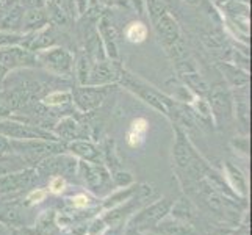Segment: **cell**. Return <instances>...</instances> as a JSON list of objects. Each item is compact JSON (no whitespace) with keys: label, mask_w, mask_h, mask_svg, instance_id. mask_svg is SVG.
I'll return each mask as SVG.
<instances>
[{"label":"cell","mask_w":252,"mask_h":235,"mask_svg":"<svg viewBox=\"0 0 252 235\" xmlns=\"http://www.w3.org/2000/svg\"><path fill=\"white\" fill-rule=\"evenodd\" d=\"M119 83L124 85L128 91H132L135 96H138V98H140L141 101H144L147 105H151L154 110L163 113L166 118L172 116V110H174V107L177 105V103L174 102V99L168 98L166 94H163L161 91H158L155 86L146 83L144 80L138 78L132 72L126 71V69H121Z\"/></svg>","instance_id":"obj_1"},{"label":"cell","mask_w":252,"mask_h":235,"mask_svg":"<svg viewBox=\"0 0 252 235\" xmlns=\"http://www.w3.org/2000/svg\"><path fill=\"white\" fill-rule=\"evenodd\" d=\"M38 65L57 77L71 78L74 75V55L62 46H54L34 52Z\"/></svg>","instance_id":"obj_2"},{"label":"cell","mask_w":252,"mask_h":235,"mask_svg":"<svg viewBox=\"0 0 252 235\" xmlns=\"http://www.w3.org/2000/svg\"><path fill=\"white\" fill-rule=\"evenodd\" d=\"M172 207V201L168 198H161L158 201H155L149 205L141 207L140 210L135 212L126 223V228L133 229L136 232H146L152 231L164 216H168Z\"/></svg>","instance_id":"obj_3"},{"label":"cell","mask_w":252,"mask_h":235,"mask_svg":"<svg viewBox=\"0 0 252 235\" xmlns=\"http://www.w3.org/2000/svg\"><path fill=\"white\" fill-rule=\"evenodd\" d=\"M77 177L82 180V184L95 195H103L113 190L111 174L103 167V163H91L80 160L77 165Z\"/></svg>","instance_id":"obj_4"},{"label":"cell","mask_w":252,"mask_h":235,"mask_svg":"<svg viewBox=\"0 0 252 235\" xmlns=\"http://www.w3.org/2000/svg\"><path fill=\"white\" fill-rule=\"evenodd\" d=\"M0 135L10 140H49L60 141L54 132L34 124L19 123L14 119H0Z\"/></svg>","instance_id":"obj_5"},{"label":"cell","mask_w":252,"mask_h":235,"mask_svg":"<svg viewBox=\"0 0 252 235\" xmlns=\"http://www.w3.org/2000/svg\"><path fill=\"white\" fill-rule=\"evenodd\" d=\"M38 179L39 176L34 168H25L2 174L0 176V198H14L25 190L36 187Z\"/></svg>","instance_id":"obj_6"},{"label":"cell","mask_w":252,"mask_h":235,"mask_svg":"<svg viewBox=\"0 0 252 235\" xmlns=\"http://www.w3.org/2000/svg\"><path fill=\"white\" fill-rule=\"evenodd\" d=\"M38 167L34 168L39 177H52V176H63L66 180L67 177H74L77 174V165L79 160L74 155H63L62 154H54L44 157L39 160Z\"/></svg>","instance_id":"obj_7"},{"label":"cell","mask_w":252,"mask_h":235,"mask_svg":"<svg viewBox=\"0 0 252 235\" xmlns=\"http://www.w3.org/2000/svg\"><path fill=\"white\" fill-rule=\"evenodd\" d=\"M151 21L154 24L155 32H157L160 44H163V47L166 52L182 41L179 22L176 21V17L171 14L169 10L163 11L161 14H158L157 17H154V19H151Z\"/></svg>","instance_id":"obj_8"},{"label":"cell","mask_w":252,"mask_h":235,"mask_svg":"<svg viewBox=\"0 0 252 235\" xmlns=\"http://www.w3.org/2000/svg\"><path fill=\"white\" fill-rule=\"evenodd\" d=\"M107 86H90V85H79L71 90V102L75 103V107L82 113H90L99 108L102 101L105 99Z\"/></svg>","instance_id":"obj_9"},{"label":"cell","mask_w":252,"mask_h":235,"mask_svg":"<svg viewBox=\"0 0 252 235\" xmlns=\"http://www.w3.org/2000/svg\"><path fill=\"white\" fill-rule=\"evenodd\" d=\"M0 66L5 69H21L38 66L34 52L22 46H6L0 47Z\"/></svg>","instance_id":"obj_10"},{"label":"cell","mask_w":252,"mask_h":235,"mask_svg":"<svg viewBox=\"0 0 252 235\" xmlns=\"http://www.w3.org/2000/svg\"><path fill=\"white\" fill-rule=\"evenodd\" d=\"M121 67L118 66V62L113 60H100V62H94L90 71V77L86 85L90 86H108L111 83L119 82Z\"/></svg>","instance_id":"obj_11"},{"label":"cell","mask_w":252,"mask_h":235,"mask_svg":"<svg viewBox=\"0 0 252 235\" xmlns=\"http://www.w3.org/2000/svg\"><path fill=\"white\" fill-rule=\"evenodd\" d=\"M95 25H97V32H99V36H100L107 58L113 60V62H118L119 60V46H118L119 34H118L115 24H113V21L107 14H100Z\"/></svg>","instance_id":"obj_12"},{"label":"cell","mask_w":252,"mask_h":235,"mask_svg":"<svg viewBox=\"0 0 252 235\" xmlns=\"http://www.w3.org/2000/svg\"><path fill=\"white\" fill-rule=\"evenodd\" d=\"M208 105L212 110V116L216 124H221V121H227L232 116V96L224 88H216L208 91Z\"/></svg>","instance_id":"obj_13"},{"label":"cell","mask_w":252,"mask_h":235,"mask_svg":"<svg viewBox=\"0 0 252 235\" xmlns=\"http://www.w3.org/2000/svg\"><path fill=\"white\" fill-rule=\"evenodd\" d=\"M24 8L17 3V0H3L0 3V32L16 33L21 32Z\"/></svg>","instance_id":"obj_14"},{"label":"cell","mask_w":252,"mask_h":235,"mask_svg":"<svg viewBox=\"0 0 252 235\" xmlns=\"http://www.w3.org/2000/svg\"><path fill=\"white\" fill-rule=\"evenodd\" d=\"M66 151H69L74 157L85 162L103 163L102 152L99 151V147L88 140H72L71 143L66 144Z\"/></svg>","instance_id":"obj_15"},{"label":"cell","mask_w":252,"mask_h":235,"mask_svg":"<svg viewBox=\"0 0 252 235\" xmlns=\"http://www.w3.org/2000/svg\"><path fill=\"white\" fill-rule=\"evenodd\" d=\"M49 16L46 8H32V10H24L22 21H21V33H33L49 25Z\"/></svg>","instance_id":"obj_16"},{"label":"cell","mask_w":252,"mask_h":235,"mask_svg":"<svg viewBox=\"0 0 252 235\" xmlns=\"http://www.w3.org/2000/svg\"><path fill=\"white\" fill-rule=\"evenodd\" d=\"M152 232H157L158 235H197L193 224L176 220L174 216L169 215L164 216L152 229Z\"/></svg>","instance_id":"obj_17"},{"label":"cell","mask_w":252,"mask_h":235,"mask_svg":"<svg viewBox=\"0 0 252 235\" xmlns=\"http://www.w3.org/2000/svg\"><path fill=\"white\" fill-rule=\"evenodd\" d=\"M30 229L33 235H62L63 232L58 228L57 212L54 208H47V210L41 212Z\"/></svg>","instance_id":"obj_18"},{"label":"cell","mask_w":252,"mask_h":235,"mask_svg":"<svg viewBox=\"0 0 252 235\" xmlns=\"http://www.w3.org/2000/svg\"><path fill=\"white\" fill-rule=\"evenodd\" d=\"M224 179L229 184V187L233 190V193H237L241 199H245L248 196L246 176L240 171V168H237L230 162L224 163Z\"/></svg>","instance_id":"obj_19"},{"label":"cell","mask_w":252,"mask_h":235,"mask_svg":"<svg viewBox=\"0 0 252 235\" xmlns=\"http://www.w3.org/2000/svg\"><path fill=\"white\" fill-rule=\"evenodd\" d=\"M147 132H149V123H147L144 118H135L132 123H130L127 134H126L127 144L132 147V149H138V147L146 141Z\"/></svg>","instance_id":"obj_20"},{"label":"cell","mask_w":252,"mask_h":235,"mask_svg":"<svg viewBox=\"0 0 252 235\" xmlns=\"http://www.w3.org/2000/svg\"><path fill=\"white\" fill-rule=\"evenodd\" d=\"M141 187H143V184H132V185L124 187V188H118V191H115V193H111L110 196H107L105 199H103L102 204H100V210L105 212V210H110V208L128 201L130 198H133L138 191L141 190Z\"/></svg>","instance_id":"obj_21"},{"label":"cell","mask_w":252,"mask_h":235,"mask_svg":"<svg viewBox=\"0 0 252 235\" xmlns=\"http://www.w3.org/2000/svg\"><path fill=\"white\" fill-rule=\"evenodd\" d=\"M218 67L224 74L225 80H227L229 85L233 86V88H241V86H246L249 83V72L246 69H243L237 65H232V63H218Z\"/></svg>","instance_id":"obj_22"},{"label":"cell","mask_w":252,"mask_h":235,"mask_svg":"<svg viewBox=\"0 0 252 235\" xmlns=\"http://www.w3.org/2000/svg\"><path fill=\"white\" fill-rule=\"evenodd\" d=\"M123 34L132 44H141V42L146 41L147 34H149V29H147V25L143 19H136L126 25Z\"/></svg>","instance_id":"obj_23"},{"label":"cell","mask_w":252,"mask_h":235,"mask_svg":"<svg viewBox=\"0 0 252 235\" xmlns=\"http://www.w3.org/2000/svg\"><path fill=\"white\" fill-rule=\"evenodd\" d=\"M97 204V198L90 193H77L63 199V210H86Z\"/></svg>","instance_id":"obj_24"},{"label":"cell","mask_w":252,"mask_h":235,"mask_svg":"<svg viewBox=\"0 0 252 235\" xmlns=\"http://www.w3.org/2000/svg\"><path fill=\"white\" fill-rule=\"evenodd\" d=\"M79 132H80L79 123H77L72 116H66L55 126V132L54 134L58 136L60 141H62V138H63V140L72 141V140H77V138H79Z\"/></svg>","instance_id":"obj_25"},{"label":"cell","mask_w":252,"mask_h":235,"mask_svg":"<svg viewBox=\"0 0 252 235\" xmlns=\"http://www.w3.org/2000/svg\"><path fill=\"white\" fill-rule=\"evenodd\" d=\"M93 63L94 62L85 54V52H82L79 57L74 58V74L77 77V82H79V85H86V82H88Z\"/></svg>","instance_id":"obj_26"},{"label":"cell","mask_w":252,"mask_h":235,"mask_svg":"<svg viewBox=\"0 0 252 235\" xmlns=\"http://www.w3.org/2000/svg\"><path fill=\"white\" fill-rule=\"evenodd\" d=\"M71 102V91H52L42 98V105L47 108H60Z\"/></svg>","instance_id":"obj_27"},{"label":"cell","mask_w":252,"mask_h":235,"mask_svg":"<svg viewBox=\"0 0 252 235\" xmlns=\"http://www.w3.org/2000/svg\"><path fill=\"white\" fill-rule=\"evenodd\" d=\"M49 196V191L47 188H42V187H33L27 191V195L22 199V204L25 207H33V205H38L41 202H44Z\"/></svg>","instance_id":"obj_28"},{"label":"cell","mask_w":252,"mask_h":235,"mask_svg":"<svg viewBox=\"0 0 252 235\" xmlns=\"http://www.w3.org/2000/svg\"><path fill=\"white\" fill-rule=\"evenodd\" d=\"M111 184L118 190V188H124V187L135 184V179L132 176V172L118 169V171H113V174H111Z\"/></svg>","instance_id":"obj_29"},{"label":"cell","mask_w":252,"mask_h":235,"mask_svg":"<svg viewBox=\"0 0 252 235\" xmlns=\"http://www.w3.org/2000/svg\"><path fill=\"white\" fill-rule=\"evenodd\" d=\"M67 188V180L63 176H52L47 180V191L52 195H63Z\"/></svg>","instance_id":"obj_30"},{"label":"cell","mask_w":252,"mask_h":235,"mask_svg":"<svg viewBox=\"0 0 252 235\" xmlns=\"http://www.w3.org/2000/svg\"><path fill=\"white\" fill-rule=\"evenodd\" d=\"M107 229V223L103 221L102 216H94L88 221V232L86 235H102V232Z\"/></svg>","instance_id":"obj_31"},{"label":"cell","mask_w":252,"mask_h":235,"mask_svg":"<svg viewBox=\"0 0 252 235\" xmlns=\"http://www.w3.org/2000/svg\"><path fill=\"white\" fill-rule=\"evenodd\" d=\"M97 5H102L105 8H130L128 0H95Z\"/></svg>","instance_id":"obj_32"},{"label":"cell","mask_w":252,"mask_h":235,"mask_svg":"<svg viewBox=\"0 0 252 235\" xmlns=\"http://www.w3.org/2000/svg\"><path fill=\"white\" fill-rule=\"evenodd\" d=\"M128 5L141 19L146 16V0H128Z\"/></svg>","instance_id":"obj_33"},{"label":"cell","mask_w":252,"mask_h":235,"mask_svg":"<svg viewBox=\"0 0 252 235\" xmlns=\"http://www.w3.org/2000/svg\"><path fill=\"white\" fill-rule=\"evenodd\" d=\"M24 10H32V8H42L46 5V0H17Z\"/></svg>","instance_id":"obj_34"},{"label":"cell","mask_w":252,"mask_h":235,"mask_svg":"<svg viewBox=\"0 0 252 235\" xmlns=\"http://www.w3.org/2000/svg\"><path fill=\"white\" fill-rule=\"evenodd\" d=\"M232 144L237 147V151L243 152L245 155L249 154V140L246 136H241V138H237V140H233Z\"/></svg>","instance_id":"obj_35"},{"label":"cell","mask_w":252,"mask_h":235,"mask_svg":"<svg viewBox=\"0 0 252 235\" xmlns=\"http://www.w3.org/2000/svg\"><path fill=\"white\" fill-rule=\"evenodd\" d=\"M74 6L77 16H83L90 8V0H74Z\"/></svg>","instance_id":"obj_36"},{"label":"cell","mask_w":252,"mask_h":235,"mask_svg":"<svg viewBox=\"0 0 252 235\" xmlns=\"http://www.w3.org/2000/svg\"><path fill=\"white\" fill-rule=\"evenodd\" d=\"M126 226H107V229L102 232V235H123Z\"/></svg>","instance_id":"obj_37"},{"label":"cell","mask_w":252,"mask_h":235,"mask_svg":"<svg viewBox=\"0 0 252 235\" xmlns=\"http://www.w3.org/2000/svg\"><path fill=\"white\" fill-rule=\"evenodd\" d=\"M5 152H11L10 140H8V138H5L3 135H0V155L5 154Z\"/></svg>","instance_id":"obj_38"},{"label":"cell","mask_w":252,"mask_h":235,"mask_svg":"<svg viewBox=\"0 0 252 235\" xmlns=\"http://www.w3.org/2000/svg\"><path fill=\"white\" fill-rule=\"evenodd\" d=\"M11 235H33L30 226H25V228H16L11 229Z\"/></svg>","instance_id":"obj_39"},{"label":"cell","mask_w":252,"mask_h":235,"mask_svg":"<svg viewBox=\"0 0 252 235\" xmlns=\"http://www.w3.org/2000/svg\"><path fill=\"white\" fill-rule=\"evenodd\" d=\"M141 235H158L157 232H152V231H146V232H141Z\"/></svg>","instance_id":"obj_40"}]
</instances>
